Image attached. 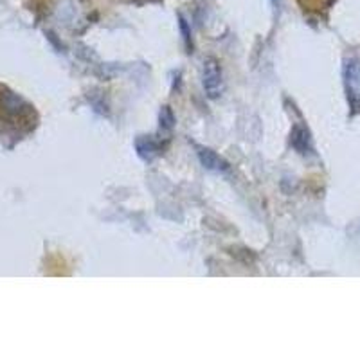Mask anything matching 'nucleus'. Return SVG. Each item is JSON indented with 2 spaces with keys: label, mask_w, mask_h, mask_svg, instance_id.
Here are the masks:
<instances>
[{
  "label": "nucleus",
  "mask_w": 360,
  "mask_h": 360,
  "mask_svg": "<svg viewBox=\"0 0 360 360\" xmlns=\"http://www.w3.org/2000/svg\"><path fill=\"white\" fill-rule=\"evenodd\" d=\"M202 160H204V164L207 166V168H214V169H220V168H225V162L221 159H218L217 155H214L213 152H209V150H205V153L202 155Z\"/></svg>",
  "instance_id": "f03ea898"
},
{
  "label": "nucleus",
  "mask_w": 360,
  "mask_h": 360,
  "mask_svg": "<svg viewBox=\"0 0 360 360\" xmlns=\"http://www.w3.org/2000/svg\"><path fill=\"white\" fill-rule=\"evenodd\" d=\"M220 79L221 74L218 70L217 63L214 62H207L205 65V89L209 90V94L211 96H218V90H220Z\"/></svg>",
  "instance_id": "f257e3e1"
}]
</instances>
